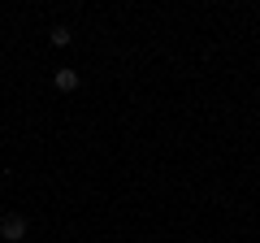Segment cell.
<instances>
[{
	"mask_svg": "<svg viewBox=\"0 0 260 243\" xmlns=\"http://www.w3.org/2000/svg\"><path fill=\"white\" fill-rule=\"evenodd\" d=\"M52 87H56V92H78V70H56Z\"/></svg>",
	"mask_w": 260,
	"mask_h": 243,
	"instance_id": "cell-2",
	"label": "cell"
},
{
	"mask_svg": "<svg viewBox=\"0 0 260 243\" xmlns=\"http://www.w3.org/2000/svg\"><path fill=\"white\" fill-rule=\"evenodd\" d=\"M48 39H52L56 48H65V44H70V39H74V35H70V31H65V26H52V35H48Z\"/></svg>",
	"mask_w": 260,
	"mask_h": 243,
	"instance_id": "cell-3",
	"label": "cell"
},
{
	"mask_svg": "<svg viewBox=\"0 0 260 243\" xmlns=\"http://www.w3.org/2000/svg\"><path fill=\"white\" fill-rule=\"evenodd\" d=\"M0 239L22 243V239H26V217H22V213H9L5 222H0Z\"/></svg>",
	"mask_w": 260,
	"mask_h": 243,
	"instance_id": "cell-1",
	"label": "cell"
}]
</instances>
